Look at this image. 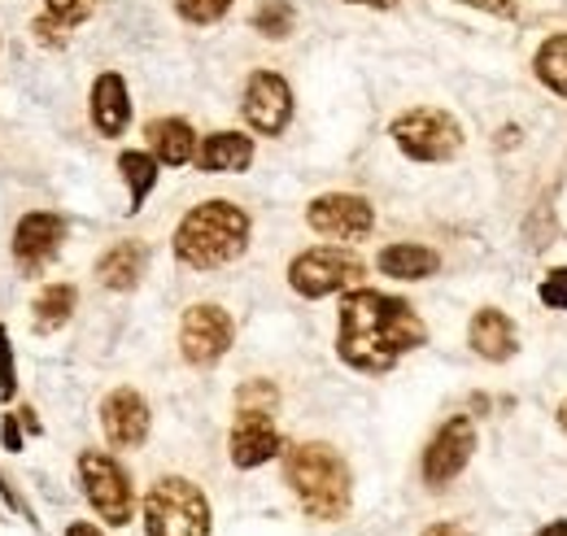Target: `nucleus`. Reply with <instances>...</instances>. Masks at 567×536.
<instances>
[{"label":"nucleus","instance_id":"nucleus-1","mask_svg":"<svg viewBox=\"0 0 567 536\" xmlns=\"http://www.w3.org/2000/svg\"><path fill=\"white\" fill-rule=\"evenodd\" d=\"M427 340L424 319L411 310V301L375 292V288H350L341 297V323H337V353L346 367L362 375L393 371L406 353H415Z\"/></svg>","mask_w":567,"mask_h":536},{"label":"nucleus","instance_id":"nucleus-2","mask_svg":"<svg viewBox=\"0 0 567 536\" xmlns=\"http://www.w3.org/2000/svg\"><path fill=\"white\" fill-rule=\"evenodd\" d=\"M284 480L297 497V506L315 519V524H337L350 515L354 502V480L346 458L323 445V441H301L284 450Z\"/></svg>","mask_w":567,"mask_h":536},{"label":"nucleus","instance_id":"nucleus-3","mask_svg":"<svg viewBox=\"0 0 567 536\" xmlns=\"http://www.w3.org/2000/svg\"><path fill=\"white\" fill-rule=\"evenodd\" d=\"M249 214L236 202L193 205L175 227V258L193 270H218L236 262L249 245Z\"/></svg>","mask_w":567,"mask_h":536},{"label":"nucleus","instance_id":"nucleus-4","mask_svg":"<svg viewBox=\"0 0 567 536\" xmlns=\"http://www.w3.org/2000/svg\"><path fill=\"white\" fill-rule=\"evenodd\" d=\"M144 536H210V497L184 475H162L144 493Z\"/></svg>","mask_w":567,"mask_h":536},{"label":"nucleus","instance_id":"nucleus-5","mask_svg":"<svg viewBox=\"0 0 567 536\" xmlns=\"http://www.w3.org/2000/svg\"><path fill=\"white\" fill-rule=\"evenodd\" d=\"M362 275H367V262L358 258L354 249H341V245H319V249H306V254H297L288 262V284L306 301H319V297H332V292H350V288H358Z\"/></svg>","mask_w":567,"mask_h":536},{"label":"nucleus","instance_id":"nucleus-6","mask_svg":"<svg viewBox=\"0 0 567 536\" xmlns=\"http://www.w3.org/2000/svg\"><path fill=\"white\" fill-rule=\"evenodd\" d=\"M74 471H79V488H83L87 506L105 524H114V528L132 524V515H136V488H132V475L118 467V458H110L101 450H83Z\"/></svg>","mask_w":567,"mask_h":536},{"label":"nucleus","instance_id":"nucleus-7","mask_svg":"<svg viewBox=\"0 0 567 536\" xmlns=\"http://www.w3.org/2000/svg\"><path fill=\"white\" fill-rule=\"evenodd\" d=\"M389 135L398 140V148L411 157V162H450L458 148H463V127L454 114L445 110H406L393 118Z\"/></svg>","mask_w":567,"mask_h":536},{"label":"nucleus","instance_id":"nucleus-8","mask_svg":"<svg viewBox=\"0 0 567 536\" xmlns=\"http://www.w3.org/2000/svg\"><path fill=\"white\" fill-rule=\"evenodd\" d=\"M231 340H236V323H231V315L223 306L202 301V306L184 310V319H179V353H184V362L214 367L231 349Z\"/></svg>","mask_w":567,"mask_h":536},{"label":"nucleus","instance_id":"nucleus-9","mask_svg":"<svg viewBox=\"0 0 567 536\" xmlns=\"http://www.w3.org/2000/svg\"><path fill=\"white\" fill-rule=\"evenodd\" d=\"M472 454H476V423L467 414L445 419L424 450V484L427 488H445L450 480L463 475Z\"/></svg>","mask_w":567,"mask_h":536},{"label":"nucleus","instance_id":"nucleus-10","mask_svg":"<svg viewBox=\"0 0 567 536\" xmlns=\"http://www.w3.org/2000/svg\"><path fill=\"white\" fill-rule=\"evenodd\" d=\"M240 114L258 135H280L292 118V87L276 70H254L240 96Z\"/></svg>","mask_w":567,"mask_h":536},{"label":"nucleus","instance_id":"nucleus-11","mask_svg":"<svg viewBox=\"0 0 567 536\" xmlns=\"http://www.w3.org/2000/svg\"><path fill=\"white\" fill-rule=\"evenodd\" d=\"M231 463L240 471H254L271 463L284 450L280 432H276V410H258V405H236V423L227 436Z\"/></svg>","mask_w":567,"mask_h":536},{"label":"nucleus","instance_id":"nucleus-12","mask_svg":"<svg viewBox=\"0 0 567 536\" xmlns=\"http://www.w3.org/2000/svg\"><path fill=\"white\" fill-rule=\"evenodd\" d=\"M306 223L328 240H362L375 227V209L354 193H323L306 205Z\"/></svg>","mask_w":567,"mask_h":536},{"label":"nucleus","instance_id":"nucleus-13","mask_svg":"<svg viewBox=\"0 0 567 536\" xmlns=\"http://www.w3.org/2000/svg\"><path fill=\"white\" fill-rule=\"evenodd\" d=\"M66 240V218L53 214V209H31L18 218L13 227V240H9V254L22 262L27 270H40Z\"/></svg>","mask_w":567,"mask_h":536},{"label":"nucleus","instance_id":"nucleus-14","mask_svg":"<svg viewBox=\"0 0 567 536\" xmlns=\"http://www.w3.org/2000/svg\"><path fill=\"white\" fill-rule=\"evenodd\" d=\"M148 423H153V414H148V402L136 389L105 393V402H101V432H105V441L114 450H141L144 441H148Z\"/></svg>","mask_w":567,"mask_h":536},{"label":"nucleus","instance_id":"nucleus-15","mask_svg":"<svg viewBox=\"0 0 567 536\" xmlns=\"http://www.w3.org/2000/svg\"><path fill=\"white\" fill-rule=\"evenodd\" d=\"M87 114H92V127L105 140H118L132 127V92H127V79L118 70L96 74V83L87 92Z\"/></svg>","mask_w":567,"mask_h":536},{"label":"nucleus","instance_id":"nucleus-16","mask_svg":"<svg viewBox=\"0 0 567 536\" xmlns=\"http://www.w3.org/2000/svg\"><path fill=\"white\" fill-rule=\"evenodd\" d=\"M197 171L206 175H236V171H249L254 166V140L245 132H214L206 140H197V153H193Z\"/></svg>","mask_w":567,"mask_h":536},{"label":"nucleus","instance_id":"nucleus-17","mask_svg":"<svg viewBox=\"0 0 567 536\" xmlns=\"http://www.w3.org/2000/svg\"><path fill=\"white\" fill-rule=\"evenodd\" d=\"M144 267H148L144 240H118L96 258V284L110 292H132L144 279Z\"/></svg>","mask_w":567,"mask_h":536},{"label":"nucleus","instance_id":"nucleus-18","mask_svg":"<svg viewBox=\"0 0 567 536\" xmlns=\"http://www.w3.org/2000/svg\"><path fill=\"white\" fill-rule=\"evenodd\" d=\"M467 340H472V349H476L481 358H489V362H506V358L515 353V344H519L515 323H511L502 310H494V306H485V310L472 315Z\"/></svg>","mask_w":567,"mask_h":536},{"label":"nucleus","instance_id":"nucleus-19","mask_svg":"<svg viewBox=\"0 0 567 536\" xmlns=\"http://www.w3.org/2000/svg\"><path fill=\"white\" fill-rule=\"evenodd\" d=\"M144 135H148V153L162 166H184L197 153V132L184 118H157V123L144 127Z\"/></svg>","mask_w":567,"mask_h":536},{"label":"nucleus","instance_id":"nucleus-20","mask_svg":"<svg viewBox=\"0 0 567 536\" xmlns=\"http://www.w3.org/2000/svg\"><path fill=\"white\" fill-rule=\"evenodd\" d=\"M74 306H79V288L74 284H44L31 301V328L40 336L62 332L71 323Z\"/></svg>","mask_w":567,"mask_h":536},{"label":"nucleus","instance_id":"nucleus-21","mask_svg":"<svg viewBox=\"0 0 567 536\" xmlns=\"http://www.w3.org/2000/svg\"><path fill=\"white\" fill-rule=\"evenodd\" d=\"M375 267L380 275H389V279H406V284H415V279H427V275H436L441 270V258L427 249V245H389L380 258H375Z\"/></svg>","mask_w":567,"mask_h":536},{"label":"nucleus","instance_id":"nucleus-22","mask_svg":"<svg viewBox=\"0 0 567 536\" xmlns=\"http://www.w3.org/2000/svg\"><path fill=\"white\" fill-rule=\"evenodd\" d=\"M157 157L153 153H144V148H123L118 153V175L127 179V188H132V209L127 214H141V205L148 202V193H153V184H157Z\"/></svg>","mask_w":567,"mask_h":536},{"label":"nucleus","instance_id":"nucleus-23","mask_svg":"<svg viewBox=\"0 0 567 536\" xmlns=\"http://www.w3.org/2000/svg\"><path fill=\"white\" fill-rule=\"evenodd\" d=\"M533 70H537V79H542L550 92L567 96V35H550V40L537 49Z\"/></svg>","mask_w":567,"mask_h":536},{"label":"nucleus","instance_id":"nucleus-24","mask_svg":"<svg viewBox=\"0 0 567 536\" xmlns=\"http://www.w3.org/2000/svg\"><path fill=\"white\" fill-rule=\"evenodd\" d=\"M254 31L258 35H267V40H288L292 35V27H297V13H292V4L288 0H262L258 9H254Z\"/></svg>","mask_w":567,"mask_h":536},{"label":"nucleus","instance_id":"nucleus-25","mask_svg":"<svg viewBox=\"0 0 567 536\" xmlns=\"http://www.w3.org/2000/svg\"><path fill=\"white\" fill-rule=\"evenodd\" d=\"M227 9H231V0H175V13L193 27H210Z\"/></svg>","mask_w":567,"mask_h":536},{"label":"nucleus","instance_id":"nucleus-26","mask_svg":"<svg viewBox=\"0 0 567 536\" xmlns=\"http://www.w3.org/2000/svg\"><path fill=\"white\" fill-rule=\"evenodd\" d=\"M44 13L74 31V27H83L96 13V0H44Z\"/></svg>","mask_w":567,"mask_h":536},{"label":"nucleus","instance_id":"nucleus-27","mask_svg":"<svg viewBox=\"0 0 567 536\" xmlns=\"http://www.w3.org/2000/svg\"><path fill=\"white\" fill-rule=\"evenodd\" d=\"M18 393V362H13V340L0 328V402H13Z\"/></svg>","mask_w":567,"mask_h":536},{"label":"nucleus","instance_id":"nucleus-28","mask_svg":"<svg viewBox=\"0 0 567 536\" xmlns=\"http://www.w3.org/2000/svg\"><path fill=\"white\" fill-rule=\"evenodd\" d=\"M31 35H35V44H40V49H66V40H71V27H62L58 18L40 13V18L31 22Z\"/></svg>","mask_w":567,"mask_h":536},{"label":"nucleus","instance_id":"nucleus-29","mask_svg":"<svg viewBox=\"0 0 567 536\" xmlns=\"http://www.w3.org/2000/svg\"><path fill=\"white\" fill-rule=\"evenodd\" d=\"M537 297H542L550 310H567V267L550 270V275L542 279V288H537Z\"/></svg>","mask_w":567,"mask_h":536},{"label":"nucleus","instance_id":"nucleus-30","mask_svg":"<svg viewBox=\"0 0 567 536\" xmlns=\"http://www.w3.org/2000/svg\"><path fill=\"white\" fill-rule=\"evenodd\" d=\"M22 436H27L22 419H18V414H4V419H0V445H4V454H18V450H22Z\"/></svg>","mask_w":567,"mask_h":536},{"label":"nucleus","instance_id":"nucleus-31","mask_svg":"<svg viewBox=\"0 0 567 536\" xmlns=\"http://www.w3.org/2000/svg\"><path fill=\"white\" fill-rule=\"evenodd\" d=\"M0 502H4V506H9L13 515H22V519H31V506H27V502H22V493H18V488H13L9 480H4V471H0Z\"/></svg>","mask_w":567,"mask_h":536},{"label":"nucleus","instance_id":"nucleus-32","mask_svg":"<svg viewBox=\"0 0 567 536\" xmlns=\"http://www.w3.org/2000/svg\"><path fill=\"white\" fill-rule=\"evenodd\" d=\"M463 4L485 9V13H497V18H515V13H519V9H515V0H463Z\"/></svg>","mask_w":567,"mask_h":536},{"label":"nucleus","instance_id":"nucleus-33","mask_svg":"<svg viewBox=\"0 0 567 536\" xmlns=\"http://www.w3.org/2000/svg\"><path fill=\"white\" fill-rule=\"evenodd\" d=\"M18 419H22V427H27L31 436H40V432H44V423H40V414H35L31 405H22V410H18Z\"/></svg>","mask_w":567,"mask_h":536},{"label":"nucleus","instance_id":"nucleus-34","mask_svg":"<svg viewBox=\"0 0 567 536\" xmlns=\"http://www.w3.org/2000/svg\"><path fill=\"white\" fill-rule=\"evenodd\" d=\"M424 536H467V533H463L458 524H450V519H445V524H432V528H424Z\"/></svg>","mask_w":567,"mask_h":536},{"label":"nucleus","instance_id":"nucleus-35","mask_svg":"<svg viewBox=\"0 0 567 536\" xmlns=\"http://www.w3.org/2000/svg\"><path fill=\"white\" fill-rule=\"evenodd\" d=\"M66 536H105V533H101L96 524H83V519H79V524H66Z\"/></svg>","mask_w":567,"mask_h":536},{"label":"nucleus","instance_id":"nucleus-36","mask_svg":"<svg viewBox=\"0 0 567 536\" xmlns=\"http://www.w3.org/2000/svg\"><path fill=\"white\" fill-rule=\"evenodd\" d=\"M346 4H367V9H393V4H402V0H346Z\"/></svg>","mask_w":567,"mask_h":536},{"label":"nucleus","instance_id":"nucleus-37","mask_svg":"<svg viewBox=\"0 0 567 536\" xmlns=\"http://www.w3.org/2000/svg\"><path fill=\"white\" fill-rule=\"evenodd\" d=\"M537 536H567V519H555V524H546Z\"/></svg>","mask_w":567,"mask_h":536},{"label":"nucleus","instance_id":"nucleus-38","mask_svg":"<svg viewBox=\"0 0 567 536\" xmlns=\"http://www.w3.org/2000/svg\"><path fill=\"white\" fill-rule=\"evenodd\" d=\"M559 423L567 427V402H564V410H559Z\"/></svg>","mask_w":567,"mask_h":536}]
</instances>
